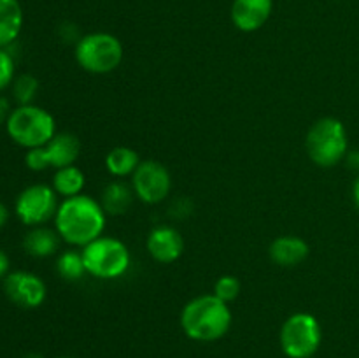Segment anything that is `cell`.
Here are the masks:
<instances>
[{
    "label": "cell",
    "instance_id": "obj_1",
    "mask_svg": "<svg viewBox=\"0 0 359 358\" xmlns=\"http://www.w3.org/2000/svg\"><path fill=\"white\" fill-rule=\"evenodd\" d=\"M105 218L107 214L102 204L93 197L81 193L70 199H63L60 204L55 216V230L67 244L84 248L91 241L104 235Z\"/></svg>",
    "mask_w": 359,
    "mask_h": 358
},
{
    "label": "cell",
    "instance_id": "obj_2",
    "mask_svg": "<svg viewBox=\"0 0 359 358\" xmlns=\"http://www.w3.org/2000/svg\"><path fill=\"white\" fill-rule=\"evenodd\" d=\"M231 309L214 293L191 298L181 311V329L189 339L214 343L228 333L231 326Z\"/></svg>",
    "mask_w": 359,
    "mask_h": 358
},
{
    "label": "cell",
    "instance_id": "obj_3",
    "mask_svg": "<svg viewBox=\"0 0 359 358\" xmlns=\"http://www.w3.org/2000/svg\"><path fill=\"white\" fill-rule=\"evenodd\" d=\"M305 150L312 164L330 168L347 157L349 139L346 125L339 118L325 116L312 123L305 137Z\"/></svg>",
    "mask_w": 359,
    "mask_h": 358
},
{
    "label": "cell",
    "instance_id": "obj_4",
    "mask_svg": "<svg viewBox=\"0 0 359 358\" xmlns=\"http://www.w3.org/2000/svg\"><path fill=\"white\" fill-rule=\"evenodd\" d=\"M7 133L21 147L34 150L46 146L56 133V121L51 112L39 105H18L6 121Z\"/></svg>",
    "mask_w": 359,
    "mask_h": 358
},
{
    "label": "cell",
    "instance_id": "obj_5",
    "mask_svg": "<svg viewBox=\"0 0 359 358\" xmlns=\"http://www.w3.org/2000/svg\"><path fill=\"white\" fill-rule=\"evenodd\" d=\"M76 62L83 70L97 76L111 74L121 65L125 48L116 35L109 32H91L76 42Z\"/></svg>",
    "mask_w": 359,
    "mask_h": 358
},
{
    "label": "cell",
    "instance_id": "obj_6",
    "mask_svg": "<svg viewBox=\"0 0 359 358\" xmlns=\"http://www.w3.org/2000/svg\"><path fill=\"white\" fill-rule=\"evenodd\" d=\"M88 276L97 279H118L125 276L132 263L130 249L119 239L100 235L90 244L81 248Z\"/></svg>",
    "mask_w": 359,
    "mask_h": 358
},
{
    "label": "cell",
    "instance_id": "obj_7",
    "mask_svg": "<svg viewBox=\"0 0 359 358\" xmlns=\"http://www.w3.org/2000/svg\"><path fill=\"white\" fill-rule=\"evenodd\" d=\"M321 340V323L311 312H294L280 326L279 343L287 358H311Z\"/></svg>",
    "mask_w": 359,
    "mask_h": 358
},
{
    "label": "cell",
    "instance_id": "obj_8",
    "mask_svg": "<svg viewBox=\"0 0 359 358\" xmlns=\"http://www.w3.org/2000/svg\"><path fill=\"white\" fill-rule=\"evenodd\" d=\"M58 193L48 185H30L18 195L14 211L21 223L28 227H42L55 220L58 211Z\"/></svg>",
    "mask_w": 359,
    "mask_h": 358
},
{
    "label": "cell",
    "instance_id": "obj_9",
    "mask_svg": "<svg viewBox=\"0 0 359 358\" xmlns=\"http://www.w3.org/2000/svg\"><path fill=\"white\" fill-rule=\"evenodd\" d=\"M132 188L137 199L156 206L167 200L172 190V175L161 161L142 160L132 175Z\"/></svg>",
    "mask_w": 359,
    "mask_h": 358
},
{
    "label": "cell",
    "instance_id": "obj_10",
    "mask_svg": "<svg viewBox=\"0 0 359 358\" xmlns=\"http://www.w3.org/2000/svg\"><path fill=\"white\" fill-rule=\"evenodd\" d=\"M4 291L13 304L23 309H37L44 304L48 288L46 283L34 272L16 270L4 277Z\"/></svg>",
    "mask_w": 359,
    "mask_h": 358
},
{
    "label": "cell",
    "instance_id": "obj_11",
    "mask_svg": "<svg viewBox=\"0 0 359 358\" xmlns=\"http://www.w3.org/2000/svg\"><path fill=\"white\" fill-rule=\"evenodd\" d=\"M147 253L158 263H174L184 251V239L177 228L158 225L149 232L146 241Z\"/></svg>",
    "mask_w": 359,
    "mask_h": 358
},
{
    "label": "cell",
    "instance_id": "obj_12",
    "mask_svg": "<svg viewBox=\"0 0 359 358\" xmlns=\"http://www.w3.org/2000/svg\"><path fill=\"white\" fill-rule=\"evenodd\" d=\"M273 11V0H233L230 9L231 23L244 34L258 32L266 25Z\"/></svg>",
    "mask_w": 359,
    "mask_h": 358
},
{
    "label": "cell",
    "instance_id": "obj_13",
    "mask_svg": "<svg viewBox=\"0 0 359 358\" xmlns=\"http://www.w3.org/2000/svg\"><path fill=\"white\" fill-rule=\"evenodd\" d=\"M311 248L305 239L298 235H280L273 239L269 248V256L279 267H297L307 260Z\"/></svg>",
    "mask_w": 359,
    "mask_h": 358
},
{
    "label": "cell",
    "instance_id": "obj_14",
    "mask_svg": "<svg viewBox=\"0 0 359 358\" xmlns=\"http://www.w3.org/2000/svg\"><path fill=\"white\" fill-rule=\"evenodd\" d=\"M44 150L48 154L49 165L56 171V168L76 165L81 154V140L74 133L60 132L55 133V137L44 146Z\"/></svg>",
    "mask_w": 359,
    "mask_h": 358
},
{
    "label": "cell",
    "instance_id": "obj_15",
    "mask_svg": "<svg viewBox=\"0 0 359 358\" xmlns=\"http://www.w3.org/2000/svg\"><path fill=\"white\" fill-rule=\"evenodd\" d=\"M23 28V9L18 0H0V49L16 42Z\"/></svg>",
    "mask_w": 359,
    "mask_h": 358
},
{
    "label": "cell",
    "instance_id": "obj_16",
    "mask_svg": "<svg viewBox=\"0 0 359 358\" xmlns=\"http://www.w3.org/2000/svg\"><path fill=\"white\" fill-rule=\"evenodd\" d=\"M58 232L48 227H32V230L25 235L23 249L34 258H48L58 253L60 248Z\"/></svg>",
    "mask_w": 359,
    "mask_h": 358
},
{
    "label": "cell",
    "instance_id": "obj_17",
    "mask_svg": "<svg viewBox=\"0 0 359 358\" xmlns=\"http://www.w3.org/2000/svg\"><path fill=\"white\" fill-rule=\"evenodd\" d=\"M133 197H135V193H133L132 185H126L121 179H114V181L105 185L100 197V204L104 207L105 214L121 216L132 207Z\"/></svg>",
    "mask_w": 359,
    "mask_h": 358
},
{
    "label": "cell",
    "instance_id": "obj_18",
    "mask_svg": "<svg viewBox=\"0 0 359 358\" xmlns=\"http://www.w3.org/2000/svg\"><path fill=\"white\" fill-rule=\"evenodd\" d=\"M140 157L133 147L116 146L105 154V168L116 179H123L126 175H133L140 165Z\"/></svg>",
    "mask_w": 359,
    "mask_h": 358
},
{
    "label": "cell",
    "instance_id": "obj_19",
    "mask_svg": "<svg viewBox=\"0 0 359 358\" xmlns=\"http://www.w3.org/2000/svg\"><path fill=\"white\" fill-rule=\"evenodd\" d=\"M84 185H86V175L77 165L56 168L55 175H53V190L63 199L81 195Z\"/></svg>",
    "mask_w": 359,
    "mask_h": 358
},
{
    "label": "cell",
    "instance_id": "obj_20",
    "mask_svg": "<svg viewBox=\"0 0 359 358\" xmlns=\"http://www.w3.org/2000/svg\"><path fill=\"white\" fill-rule=\"evenodd\" d=\"M56 272L62 279L79 281L81 277L86 276V267L83 262V253L76 251V249H67V251L60 253L56 258Z\"/></svg>",
    "mask_w": 359,
    "mask_h": 358
},
{
    "label": "cell",
    "instance_id": "obj_21",
    "mask_svg": "<svg viewBox=\"0 0 359 358\" xmlns=\"http://www.w3.org/2000/svg\"><path fill=\"white\" fill-rule=\"evenodd\" d=\"M39 93V79L32 74H21L13 81V95L18 105L34 104Z\"/></svg>",
    "mask_w": 359,
    "mask_h": 358
},
{
    "label": "cell",
    "instance_id": "obj_22",
    "mask_svg": "<svg viewBox=\"0 0 359 358\" xmlns=\"http://www.w3.org/2000/svg\"><path fill=\"white\" fill-rule=\"evenodd\" d=\"M241 281L235 276H231V274H226V276L217 277V281L214 283L212 293L223 302L230 304V302L237 300V297L241 295Z\"/></svg>",
    "mask_w": 359,
    "mask_h": 358
},
{
    "label": "cell",
    "instance_id": "obj_23",
    "mask_svg": "<svg viewBox=\"0 0 359 358\" xmlns=\"http://www.w3.org/2000/svg\"><path fill=\"white\" fill-rule=\"evenodd\" d=\"M14 81V56L7 49H0V91Z\"/></svg>",
    "mask_w": 359,
    "mask_h": 358
},
{
    "label": "cell",
    "instance_id": "obj_24",
    "mask_svg": "<svg viewBox=\"0 0 359 358\" xmlns=\"http://www.w3.org/2000/svg\"><path fill=\"white\" fill-rule=\"evenodd\" d=\"M25 164H27V167L34 172H41V171H46L48 167H51V165H49L44 146L28 150L27 154H25Z\"/></svg>",
    "mask_w": 359,
    "mask_h": 358
},
{
    "label": "cell",
    "instance_id": "obj_25",
    "mask_svg": "<svg viewBox=\"0 0 359 358\" xmlns=\"http://www.w3.org/2000/svg\"><path fill=\"white\" fill-rule=\"evenodd\" d=\"M193 213V204L188 199H177L168 207V214L174 220H186Z\"/></svg>",
    "mask_w": 359,
    "mask_h": 358
},
{
    "label": "cell",
    "instance_id": "obj_26",
    "mask_svg": "<svg viewBox=\"0 0 359 358\" xmlns=\"http://www.w3.org/2000/svg\"><path fill=\"white\" fill-rule=\"evenodd\" d=\"M9 267H11L9 256L6 255V251L0 249V279H4V277L9 274Z\"/></svg>",
    "mask_w": 359,
    "mask_h": 358
},
{
    "label": "cell",
    "instance_id": "obj_27",
    "mask_svg": "<svg viewBox=\"0 0 359 358\" xmlns=\"http://www.w3.org/2000/svg\"><path fill=\"white\" fill-rule=\"evenodd\" d=\"M11 111H9V100L4 97H0V125H2L4 121H7V118H9Z\"/></svg>",
    "mask_w": 359,
    "mask_h": 358
},
{
    "label": "cell",
    "instance_id": "obj_28",
    "mask_svg": "<svg viewBox=\"0 0 359 358\" xmlns=\"http://www.w3.org/2000/svg\"><path fill=\"white\" fill-rule=\"evenodd\" d=\"M7 221H9V209L6 207V204L0 202V228L6 227Z\"/></svg>",
    "mask_w": 359,
    "mask_h": 358
},
{
    "label": "cell",
    "instance_id": "obj_29",
    "mask_svg": "<svg viewBox=\"0 0 359 358\" xmlns=\"http://www.w3.org/2000/svg\"><path fill=\"white\" fill-rule=\"evenodd\" d=\"M347 161H349V164L353 165V167L359 168V153H351L349 157H347Z\"/></svg>",
    "mask_w": 359,
    "mask_h": 358
},
{
    "label": "cell",
    "instance_id": "obj_30",
    "mask_svg": "<svg viewBox=\"0 0 359 358\" xmlns=\"http://www.w3.org/2000/svg\"><path fill=\"white\" fill-rule=\"evenodd\" d=\"M353 193H354V202H356V206L359 207V179H358L356 183H354Z\"/></svg>",
    "mask_w": 359,
    "mask_h": 358
},
{
    "label": "cell",
    "instance_id": "obj_31",
    "mask_svg": "<svg viewBox=\"0 0 359 358\" xmlns=\"http://www.w3.org/2000/svg\"><path fill=\"white\" fill-rule=\"evenodd\" d=\"M23 358H44V357H42V354H39V353H28V354H25Z\"/></svg>",
    "mask_w": 359,
    "mask_h": 358
},
{
    "label": "cell",
    "instance_id": "obj_32",
    "mask_svg": "<svg viewBox=\"0 0 359 358\" xmlns=\"http://www.w3.org/2000/svg\"><path fill=\"white\" fill-rule=\"evenodd\" d=\"M60 358H76V357H60Z\"/></svg>",
    "mask_w": 359,
    "mask_h": 358
}]
</instances>
